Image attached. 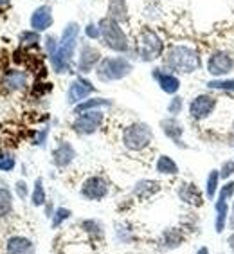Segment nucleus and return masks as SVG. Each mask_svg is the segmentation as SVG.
Segmentation results:
<instances>
[{"instance_id": "nucleus-1", "label": "nucleus", "mask_w": 234, "mask_h": 254, "mask_svg": "<svg viewBox=\"0 0 234 254\" xmlns=\"http://www.w3.org/2000/svg\"><path fill=\"white\" fill-rule=\"evenodd\" d=\"M78 34H79V25L76 22H70L63 29L61 40H59L58 44V49L51 54V64H53V68L58 74L68 72L70 62H72V56H74V49H76V42H78Z\"/></svg>"}, {"instance_id": "nucleus-2", "label": "nucleus", "mask_w": 234, "mask_h": 254, "mask_svg": "<svg viewBox=\"0 0 234 254\" xmlns=\"http://www.w3.org/2000/svg\"><path fill=\"white\" fill-rule=\"evenodd\" d=\"M168 68L175 70V72L191 74L196 72L202 67V60L198 51L187 45H171L164 56Z\"/></svg>"}, {"instance_id": "nucleus-3", "label": "nucleus", "mask_w": 234, "mask_h": 254, "mask_svg": "<svg viewBox=\"0 0 234 254\" xmlns=\"http://www.w3.org/2000/svg\"><path fill=\"white\" fill-rule=\"evenodd\" d=\"M99 31H101L103 44L107 45L108 49L117 51V53H124L128 49V38L124 31L121 29L119 22L107 16L99 22Z\"/></svg>"}, {"instance_id": "nucleus-4", "label": "nucleus", "mask_w": 234, "mask_h": 254, "mask_svg": "<svg viewBox=\"0 0 234 254\" xmlns=\"http://www.w3.org/2000/svg\"><path fill=\"white\" fill-rule=\"evenodd\" d=\"M151 139H153V132L146 123H133L122 132V144L132 152H141L150 146Z\"/></svg>"}, {"instance_id": "nucleus-5", "label": "nucleus", "mask_w": 234, "mask_h": 254, "mask_svg": "<svg viewBox=\"0 0 234 254\" xmlns=\"http://www.w3.org/2000/svg\"><path fill=\"white\" fill-rule=\"evenodd\" d=\"M164 44L159 38V34L153 29H142L137 36V53L144 62H153V60L161 58Z\"/></svg>"}, {"instance_id": "nucleus-6", "label": "nucleus", "mask_w": 234, "mask_h": 254, "mask_svg": "<svg viewBox=\"0 0 234 254\" xmlns=\"http://www.w3.org/2000/svg\"><path fill=\"white\" fill-rule=\"evenodd\" d=\"M132 64L126 58H105L98 65V78L101 81H116L126 78L132 72Z\"/></svg>"}, {"instance_id": "nucleus-7", "label": "nucleus", "mask_w": 234, "mask_h": 254, "mask_svg": "<svg viewBox=\"0 0 234 254\" xmlns=\"http://www.w3.org/2000/svg\"><path fill=\"white\" fill-rule=\"evenodd\" d=\"M234 70V58L229 53H224V51H218V53H213L207 60V72L211 76H216V78H222L225 74H229Z\"/></svg>"}, {"instance_id": "nucleus-8", "label": "nucleus", "mask_w": 234, "mask_h": 254, "mask_svg": "<svg viewBox=\"0 0 234 254\" xmlns=\"http://www.w3.org/2000/svg\"><path fill=\"white\" fill-rule=\"evenodd\" d=\"M103 123V114L98 110H88V112L79 114L76 121L72 123V128L81 135H90L101 127Z\"/></svg>"}, {"instance_id": "nucleus-9", "label": "nucleus", "mask_w": 234, "mask_h": 254, "mask_svg": "<svg viewBox=\"0 0 234 254\" xmlns=\"http://www.w3.org/2000/svg\"><path fill=\"white\" fill-rule=\"evenodd\" d=\"M216 107V98H213L211 94H200L196 96L189 105V114L193 119H205L207 116H211V112Z\"/></svg>"}, {"instance_id": "nucleus-10", "label": "nucleus", "mask_w": 234, "mask_h": 254, "mask_svg": "<svg viewBox=\"0 0 234 254\" xmlns=\"http://www.w3.org/2000/svg\"><path fill=\"white\" fill-rule=\"evenodd\" d=\"M81 195L88 200H101L108 195V186L107 182L103 181L101 177H90L83 182L81 186Z\"/></svg>"}, {"instance_id": "nucleus-11", "label": "nucleus", "mask_w": 234, "mask_h": 254, "mask_svg": "<svg viewBox=\"0 0 234 254\" xmlns=\"http://www.w3.org/2000/svg\"><path fill=\"white\" fill-rule=\"evenodd\" d=\"M92 92H94V85L90 83L88 79L78 78V79H74L72 83H70V87H68L67 101L70 103V105H76V103H79L81 99H85L88 94H92Z\"/></svg>"}, {"instance_id": "nucleus-12", "label": "nucleus", "mask_w": 234, "mask_h": 254, "mask_svg": "<svg viewBox=\"0 0 234 254\" xmlns=\"http://www.w3.org/2000/svg\"><path fill=\"white\" fill-rule=\"evenodd\" d=\"M53 25V9L49 5H40L38 9H34V13L31 15V27L33 31L40 33V31L49 29Z\"/></svg>"}, {"instance_id": "nucleus-13", "label": "nucleus", "mask_w": 234, "mask_h": 254, "mask_svg": "<svg viewBox=\"0 0 234 254\" xmlns=\"http://www.w3.org/2000/svg\"><path fill=\"white\" fill-rule=\"evenodd\" d=\"M99 60H101V54H99L98 49H94L90 45H83L81 47V54H79L78 68L81 72H90Z\"/></svg>"}, {"instance_id": "nucleus-14", "label": "nucleus", "mask_w": 234, "mask_h": 254, "mask_svg": "<svg viewBox=\"0 0 234 254\" xmlns=\"http://www.w3.org/2000/svg\"><path fill=\"white\" fill-rule=\"evenodd\" d=\"M7 254H34V244L25 236H11L5 244Z\"/></svg>"}, {"instance_id": "nucleus-15", "label": "nucleus", "mask_w": 234, "mask_h": 254, "mask_svg": "<svg viewBox=\"0 0 234 254\" xmlns=\"http://www.w3.org/2000/svg\"><path fill=\"white\" fill-rule=\"evenodd\" d=\"M74 157H76V152H74L72 144H68V142H61V144L53 152L54 164L59 168L68 166V164L74 161Z\"/></svg>"}, {"instance_id": "nucleus-16", "label": "nucleus", "mask_w": 234, "mask_h": 254, "mask_svg": "<svg viewBox=\"0 0 234 254\" xmlns=\"http://www.w3.org/2000/svg\"><path fill=\"white\" fill-rule=\"evenodd\" d=\"M2 85L5 87V90H24L25 85H27V76L22 70H9V72L4 74V79H2Z\"/></svg>"}, {"instance_id": "nucleus-17", "label": "nucleus", "mask_w": 234, "mask_h": 254, "mask_svg": "<svg viewBox=\"0 0 234 254\" xmlns=\"http://www.w3.org/2000/svg\"><path fill=\"white\" fill-rule=\"evenodd\" d=\"M153 76H155V79L159 81L161 88L166 94H175L176 90L180 88V81H178V78H176V76H173V74L159 72V70H155V72H153Z\"/></svg>"}, {"instance_id": "nucleus-18", "label": "nucleus", "mask_w": 234, "mask_h": 254, "mask_svg": "<svg viewBox=\"0 0 234 254\" xmlns=\"http://www.w3.org/2000/svg\"><path fill=\"white\" fill-rule=\"evenodd\" d=\"M178 195L185 204L191 205H202V195L200 191L196 190V186L193 184H182L180 190H178Z\"/></svg>"}, {"instance_id": "nucleus-19", "label": "nucleus", "mask_w": 234, "mask_h": 254, "mask_svg": "<svg viewBox=\"0 0 234 254\" xmlns=\"http://www.w3.org/2000/svg\"><path fill=\"white\" fill-rule=\"evenodd\" d=\"M108 13H110V18H114L116 22H122V20L128 18V7H126V0H110V5H108Z\"/></svg>"}, {"instance_id": "nucleus-20", "label": "nucleus", "mask_w": 234, "mask_h": 254, "mask_svg": "<svg viewBox=\"0 0 234 254\" xmlns=\"http://www.w3.org/2000/svg\"><path fill=\"white\" fill-rule=\"evenodd\" d=\"M215 207H216V231L222 233V231L225 229L227 220H229V205H227V200L218 198Z\"/></svg>"}, {"instance_id": "nucleus-21", "label": "nucleus", "mask_w": 234, "mask_h": 254, "mask_svg": "<svg viewBox=\"0 0 234 254\" xmlns=\"http://www.w3.org/2000/svg\"><path fill=\"white\" fill-rule=\"evenodd\" d=\"M162 127V132L166 133L170 139H173L175 142H178V139H180L182 132H184V128H182V125L176 119H164V121L161 123Z\"/></svg>"}, {"instance_id": "nucleus-22", "label": "nucleus", "mask_w": 234, "mask_h": 254, "mask_svg": "<svg viewBox=\"0 0 234 254\" xmlns=\"http://www.w3.org/2000/svg\"><path fill=\"white\" fill-rule=\"evenodd\" d=\"M157 171L162 173V175H176L178 173V166H176V162L171 157L162 155L157 161Z\"/></svg>"}, {"instance_id": "nucleus-23", "label": "nucleus", "mask_w": 234, "mask_h": 254, "mask_svg": "<svg viewBox=\"0 0 234 254\" xmlns=\"http://www.w3.org/2000/svg\"><path fill=\"white\" fill-rule=\"evenodd\" d=\"M98 107H110V101H108V99H105V98L88 99V101L76 105V108H74V114H83V112H88L90 108H98Z\"/></svg>"}, {"instance_id": "nucleus-24", "label": "nucleus", "mask_w": 234, "mask_h": 254, "mask_svg": "<svg viewBox=\"0 0 234 254\" xmlns=\"http://www.w3.org/2000/svg\"><path fill=\"white\" fill-rule=\"evenodd\" d=\"M13 209V196H11L9 190L0 188V218L7 216Z\"/></svg>"}, {"instance_id": "nucleus-25", "label": "nucleus", "mask_w": 234, "mask_h": 254, "mask_svg": "<svg viewBox=\"0 0 234 254\" xmlns=\"http://www.w3.org/2000/svg\"><path fill=\"white\" fill-rule=\"evenodd\" d=\"M135 195L139 196H151L153 193L159 191V182L155 181H141L139 184L135 186Z\"/></svg>"}, {"instance_id": "nucleus-26", "label": "nucleus", "mask_w": 234, "mask_h": 254, "mask_svg": "<svg viewBox=\"0 0 234 254\" xmlns=\"http://www.w3.org/2000/svg\"><path fill=\"white\" fill-rule=\"evenodd\" d=\"M45 200H47V196H45V190H44V184H42V179H36L33 195H31V202H33V205L38 207V205H44Z\"/></svg>"}, {"instance_id": "nucleus-27", "label": "nucleus", "mask_w": 234, "mask_h": 254, "mask_svg": "<svg viewBox=\"0 0 234 254\" xmlns=\"http://www.w3.org/2000/svg\"><path fill=\"white\" fill-rule=\"evenodd\" d=\"M218 181H220V173L216 170H213L207 177V184H205V196L213 200L216 195V188H218Z\"/></svg>"}, {"instance_id": "nucleus-28", "label": "nucleus", "mask_w": 234, "mask_h": 254, "mask_svg": "<svg viewBox=\"0 0 234 254\" xmlns=\"http://www.w3.org/2000/svg\"><path fill=\"white\" fill-rule=\"evenodd\" d=\"M164 247H168V249H175V247H178V245L182 244V236L178 231H168L166 235H164Z\"/></svg>"}, {"instance_id": "nucleus-29", "label": "nucleus", "mask_w": 234, "mask_h": 254, "mask_svg": "<svg viewBox=\"0 0 234 254\" xmlns=\"http://www.w3.org/2000/svg\"><path fill=\"white\" fill-rule=\"evenodd\" d=\"M209 88H215V90H229L234 92V79H213L207 83Z\"/></svg>"}, {"instance_id": "nucleus-30", "label": "nucleus", "mask_w": 234, "mask_h": 254, "mask_svg": "<svg viewBox=\"0 0 234 254\" xmlns=\"http://www.w3.org/2000/svg\"><path fill=\"white\" fill-rule=\"evenodd\" d=\"M20 42L24 45H36L40 42V36L36 31H24L20 34Z\"/></svg>"}, {"instance_id": "nucleus-31", "label": "nucleus", "mask_w": 234, "mask_h": 254, "mask_svg": "<svg viewBox=\"0 0 234 254\" xmlns=\"http://www.w3.org/2000/svg\"><path fill=\"white\" fill-rule=\"evenodd\" d=\"M68 216H70V211L65 209V207H59V209H56V213H54V218H53V227H58L61 222L67 220Z\"/></svg>"}, {"instance_id": "nucleus-32", "label": "nucleus", "mask_w": 234, "mask_h": 254, "mask_svg": "<svg viewBox=\"0 0 234 254\" xmlns=\"http://www.w3.org/2000/svg\"><path fill=\"white\" fill-rule=\"evenodd\" d=\"M15 168V157L13 155H2L0 157V170L11 171Z\"/></svg>"}, {"instance_id": "nucleus-33", "label": "nucleus", "mask_w": 234, "mask_h": 254, "mask_svg": "<svg viewBox=\"0 0 234 254\" xmlns=\"http://www.w3.org/2000/svg\"><path fill=\"white\" fill-rule=\"evenodd\" d=\"M168 112L171 114V116H176V114L182 112V98H173L170 101V105H168Z\"/></svg>"}, {"instance_id": "nucleus-34", "label": "nucleus", "mask_w": 234, "mask_h": 254, "mask_svg": "<svg viewBox=\"0 0 234 254\" xmlns=\"http://www.w3.org/2000/svg\"><path fill=\"white\" fill-rule=\"evenodd\" d=\"M234 195V182H227L224 188H222V191H220V198H224V200H229L231 196Z\"/></svg>"}, {"instance_id": "nucleus-35", "label": "nucleus", "mask_w": 234, "mask_h": 254, "mask_svg": "<svg viewBox=\"0 0 234 254\" xmlns=\"http://www.w3.org/2000/svg\"><path fill=\"white\" fill-rule=\"evenodd\" d=\"M234 173V161H225L224 166H222V171H220V177L222 179H229Z\"/></svg>"}, {"instance_id": "nucleus-36", "label": "nucleus", "mask_w": 234, "mask_h": 254, "mask_svg": "<svg viewBox=\"0 0 234 254\" xmlns=\"http://www.w3.org/2000/svg\"><path fill=\"white\" fill-rule=\"evenodd\" d=\"M85 33H87L88 38H99V36H101L99 25H96V24H88V25H87V29H85Z\"/></svg>"}, {"instance_id": "nucleus-37", "label": "nucleus", "mask_w": 234, "mask_h": 254, "mask_svg": "<svg viewBox=\"0 0 234 254\" xmlns=\"http://www.w3.org/2000/svg\"><path fill=\"white\" fill-rule=\"evenodd\" d=\"M16 193H18L20 198H25L27 196V184L24 181L16 182Z\"/></svg>"}, {"instance_id": "nucleus-38", "label": "nucleus", "mask_w": 234, "mask_h": 254, "mask_svg": "<svg viewBox=\"0 0 234 254\" xmlns=\"http://www.w3.org/2000/svg\"><path fill=\"white\" fill-rule=\"evenodd\" d=\"M229 225H231V229H234V204H233V215H231V218H229Z\"/></svg>"}, {"instance_id": "nucleus-39", "label": "nucleus", "mask_w": 234, "mask_h": 254, "mask_svg": "<svg viewBox=\"0 0 234 254\" xmlns=\"http://www.w3.org/2000/svg\"><path fill=\"white\" fill-rule=\"evenodd\" d=\"M229 247H231V249L234 251V233H233V235L229 236Z\"/></svg>"}, {"instance_id": "nucleus-40", "label": "nucleus", "mask_w": 234, "mask_h": 254, "mask_svg": "<svg viewBox=\"0 0 234 254\" xmlns=\"http://www.w3.org/2000/svg\"><path fill=\"white\" fill-rule=\"evenodd\" d=\"M196 254H209V251H207V247H202V249H198Z\"/></svg>"}, {"instance_id": "nucleus-41", "label": "nucleus", "mask_w": 234, "mask_h": 254, "mask_svg": "<svg viewBox=\"0 0 234 254\" xmlns=\"http://www.w3.org/2000/svg\"><path fill=\"white\" fill-rule=\"evenodd\" d=\"M7 2H9V0H0V5H5Z\"/></svg>"}]
</instances>
